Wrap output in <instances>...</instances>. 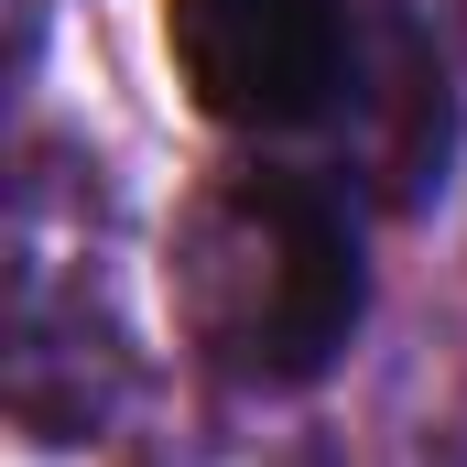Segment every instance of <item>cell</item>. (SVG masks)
<instances>
[{
    "mask_svg": "<svg viewBox=\"0 0 467 467\" xmlns=\"http://www.w3.org/2000/svg\"><path fill=\"white\" fill-rule=\"evenodd\" d=\"M163 55L196 119L294 130L348 77V0H163Z\"/></svg>",
    "mask_w": 467,
    "mask_h": 467,
    "instance_id": "3957f363",
    "label": "cell"
},
{
    "mask_svg": "<svg viewBox=\"0 0 467 467\" xmlns=\"http://www.w3.org/2000/svg\"><path fill=\"white\" fill-rule=\"evenodd\" d=\"M130 391V337L109 305V196L99 163L33 152L11 196V413L33 446L99 435Z\"/></svg>",
    "mask_w": 467,
    "mask_h": 467,
    "instance_id": "7a4b0ae2",
    "label": "cell"
},
{
    "mask_svg": "<svg viewBox=\"0 0 467 467\" xmlns=\"http://www.w3.org/2000/svg\"><path fill=\"white\" fill-rule=\"evenodd\" d=\"M358 305V229L316 174H218L174 229V327L239 391H305Z\"/></svg>",
    "mask_w": 467,
    "mask_h": 467,
    "instance_id": "6da1fadb",
    "label": "cell"
}]
</instances>
